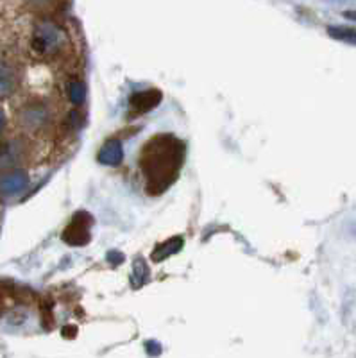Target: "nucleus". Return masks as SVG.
Here are the masks:
<instances>
[{
  "label": "nucleus",
  "instance_id": "f257e3e1",
  "mask_svg": "<svg viewBox=\"0 0 356 358\" xmlns=\"http://www.w3.org/2000/svg\"><path fill=\"white\" fill-rule=\"evenodd\" d=\"M187 158V143L172 133L154 134L143 143L138 169L149 196H162L176 183Z\"/></svg>",
  "mask_w": 356,
  "mask_h": 358
},
{
  "label": "nucleus",
  "instance_id": "f03ea898",
  "mask_svg": "<svg viewBox=\"0 0 356 358\" xmlns=\"http://www.w3.org/2000/svg\"><path fill=\"white\" fill-rule=\"evenodd\" d=\"M65 33L57 29L56 25H43L34 33L33 49L41 56H56L61 52L63 47H66Z\"/></svg>",
  "mask_w": 356,
  "mask_h": 358
},
{
  "label": "nucleus",
  "instance_id": "7ed1b4c3",
  "mask_svg": "<svg viewBox=\"0 0 356 358\" xmlns=\"http://www.w3.org/2000/svg\"><path fill=\"white\" fill-rule=\"evenodd\" d=\"M90 229H92V215L86 212L76 213L72 222L63 231V241L76 248H83L90 242V236H92Z\"/></svg>",
  "mask_w": 356,
  "mask_h": 358
},
{
  "label": "nucleus",
  "instance_id": "20e7f679",
  "mask_svg": "<svg viewBox=\"0 0 356 358\" xmlns=\"http://www.w3.org/2000/svg\"><path fill=\"white\" fill-rule=\"evenodd\" d=\"M18 118H20V124L24 129L38 133V131L49 126L52 117H50V111L43 104H31V106H25L20 111V117Z\"/></svg>",
  "mask_w": 356,
  "mask_h": 358
},
{
  "label": "nucleus",
  "instance_id": "39448f33",
  "mask_svg": "<svg viewBox=\"0 0 356 358\" xmlns=\"http://www.w3.org/2000/svg\"><path fill=\"white\" fill-rule=\"evenodd\" d=\"M29 178L24 172H9L0 179V199H15L27 188Z\"/></svg>",
  "mask_w": 356,
  "mask_h": 358
},
{
  "label": "nucleus",
  "instance_id": "423d86ee",
  "mask_svg": "<svg viewBox=\"0 0 356 358\" xmlns=\"http://www.w3.org/2000/svg\"><path fill=\"white\" fill-rule=\"evenodd\" d=\"M162 102V94L158 90H145V92H136L131 95L129 108L133 115H143L147 111L154 110L159 106Z\"/></svg>",
  "mask_w": 356,
  "mask_h": 358
},
{
  "label": "nucleus",
  "instance_id": "0eeeda50",
  "mask_svg": "<svg viewBox=\"0 0 356 358\" xmlns=\"http://www.w3.org/2000/svg\"><path fill=\"white\" fill-rule=\"evenodd\" d=\"M25 158V147L20 140L6 142L0 145V169H8Z\"/></svg>",
  "mask_w": 356,
  "mask_h": 358
},
{
  "label": "nucleus",
  "instance_id": "6e6552de",
  "mask_svg": "<svg viewBox=\"0 0 356 358\" xmlns=\"http://www.w3.org/2000/svg\"><path fill=\"white\" fill-rule=\"evenodd\" d=\"M124 158V149H122V143L117 140H108V142L102 145L101 152H99V162L102 165H118Z\"/></svg>",
  "mask_w": 356,
  "mask_h": 358
},
{
  "label": "nucleus",
  "instance_id": "1a4fd4ad",
  "mask_svg": "<svg viewBox=\"0 0 356 358\" xmlns=\"http://www.w3.org/2000/svg\"><path fill=\"white\" fill-rule=\"evenodd\" d=\"M18 85V76L8 63H0V97L11 95Z\"/></svg>",
  "mask_w": 356,
  "mask_h": 358
},
{
  "label": "nucleus",
  "instance_id": "9d476101",
  "mask_svg": "<svg viewBox=\"0 0 356 358\" xmlns=\"http://www.w3.org/2000/svg\"><path fill=\"white\" fill-rule=\"evenodd\" d=\"M181 248H183V238H179V236H176V238H170V241L163 242L162 245H158V248L154 249L152 260L154 262L166 260L169 257H172V255H176L178 251H181Z\"/></svg>",
  "mask_w": 356,
  "mask_h": 358
},
{
  "label": "nucleus",
  "instance_id": "9b49d317",
  "mask_svg": "<svg viewBox=\"0 0 356 358\" xmlns=\"http://www.w3.org/2000/svg\"><path fill=\"white\" fill-rule=\"evenodd\" d=\"M147 278H149V268H147L145 262L140 260V258H138V260L134 262V265H133V274H131V283H133L134 289H138V287H142L143 283H145Z\"/></svg>",
  "mask_w": 356,
  "mask_h": 358
},
{
  "label": "nucleus",
  "instance_id": "f8f14e48",
  "mask_svg": "<svg viewBox=\"0 0 356 358\" xmlns=\"http://www.w3.org/2000/svg\"><path fill=\"white\" fill-rule=\"evenodd\" d=\"M329 36L335 38L339 41H344V43L356 45V29L351 27H329L328 29Z\"/></svg>",
  "mask_w": 356,
  "mask_h": 358
},
{
  "label": "nucleus",
  "instance_id": "ddd939ff",
  "mask_svg": "<svg viewBox=\"0 0 356 358\" xmlns=\"http://www.w3.org/2000/svg\"><path fill=\"white\" fill-rule=\"evenodd\" d=\"M70 99L73 104H83L86 99V86L83 81H73L70 85Z\"/></svg>",
  "mask_w": 356,
  "mask_h": 358
},
{
  "label": "nucleus",
  "instance_id": "4468645a",
  "mask_svg": "<svg viewBox=\"0 0 356 358\" xmlns=\"http://www.w3.org/2000/svg\"><path fill=\"white\" fill-rule=\"evenodd\" d=\"M346 17L351 18V20H356V13H346Z\"/></svg>",
  "mask_w": 356,
  "mask_h": 358
},
{
  "label": "nucleus",
  "instance_id": "2eb2a0df",
  "mask_svg": "<svg viewBox=\"0 0 356 358\" xmlns=\"http://www.w3.org/2000/svg\"><path fill=\"white\" fill-rule=\"evenodd\" d=\"M4 126V115H2V110H0V129Z\"/></svg>",
  "mask_w": 356,
  "mask_h": 358
}]
</instances>
